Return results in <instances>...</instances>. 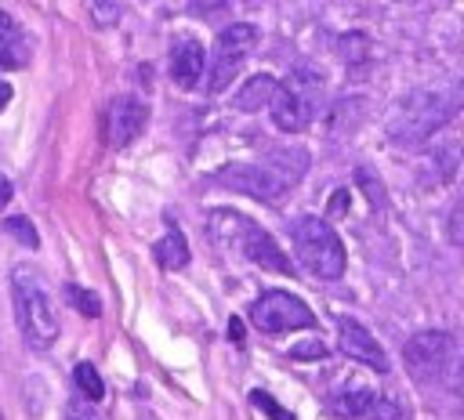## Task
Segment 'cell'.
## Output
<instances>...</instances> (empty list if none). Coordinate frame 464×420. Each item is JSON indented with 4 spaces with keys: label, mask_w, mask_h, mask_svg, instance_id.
I'll list each match as a JSON object with an SVG mask.
<instances>
[{
    "label": "cell",
    "mask_w": 464,
    "mask_h": 420,
    "mask_svg": "<svg viewBox=\"0 0 464 420\" xmlns=\"http://www.w3.org/2000/svg\"><path fill=\"white\" fill-rule=\"evenodd\" d=\"M11 301H14V319L25 344L36 351H47L58 340V308L44 275L29 264H18L11 272Z\"/></svg>",
    "instance_id": "obj_1"
},
{
    "label": "cell",
    "mask_w": 464,
    "mask_h": 420,
    "mask_svg": "<svg viewBox=\"0 0 464 420\" xmlns=\"http://www.w3.org/2000/svg\"><path fill=\"white\" fill-rule=\"evenodd\" d=\"M319 101H323V76L312 65H297V69H290V76L283 83H276V94L268 105H272L276 127L297 134L319 112Z\"/></svg>",
    "instance_id": "obj_2"
},
{
    "label": "cell",
    "mask_w": 464,
    "mask_h": 420,
    "mask_svg": "<svg viewBox=\"0 0 464 420\" xmlns=\"http://www.w3.org/2000/svg\"><path fill=\"white\" fill-rule=\"evenodd\" d=\"M294 250H297V261L319 275V279H341L344 272V246L337 239V232L323 221V217H297L294 221Z\"/></svg>",
    "instance_id": "obj_3"
},
{
    "label": "cell",
    "mask_w": 464,
    "mask_h": 420,
    "mask_svg": "<svg viewBox=\"0 0 464 420\" xmlns=\"http://www.w3.org/2000/svg\"><path fill=\"white\" fill-rule=\"evenodd\" d=\"M257 47V29L250 22H232L218 33L214 40V54H210V80H207V91L210 94H221L236 76L239 69L246 65L250 51Z\"/></svg>",
    "instance_id": "obj_4"
},
{
    "label": "cell",
    "mask_w": 464,
    "mask_h": 420,
    "mask_svg": "<svg viewBox=\"0 0 464 420\" xmlns=\"http://www.w3.org/2000/svg\"><path fill=\"white\" fill-rule=\"evenodd\" d=\"M250 319H254V326H257L261 333L304 329V326L315 322L312 308H308L301 297L286 293V290H268V293H261V297L250 304Z\"/></svg>",
    "instance_id": "obj_5"
},
{
    "label": "cell",
    "mask_w": 464,
    "mask_h": 420,
    "mask_svg": "<svg viewBox=\"0 0 464 420\" xmlns=\"http://www.w3.org/2000/svg\"><path fill=\"white\" fill-rule=\"evenodd\" d=\"M406 355V366L417 380H431V377H442L450 355H453V337L442 333V329H424V333H413L402 348Z\"/></svg>",
    "instance_id": "obj_6"
},
{
    "label": "cell",
    "mask_w": 464,
    "mask_h": 420,
    "mask_svg": "<svg viewBox=\"0 0 464 420\" xmlns=\"http://www.w3.org/2000/svg\"><path fill=\"white\" fill-rule=\"evenodd\" d=\"M446 119V112H442V105H439V98H431V94H413L410 101H406V116H392V123H388V134L395 138V141H424L439 123Z\"/></svg>",
    "instance_id": "obj_7"
},
{
    "label": "cell",
    "mask_w": 464,
    "mask_h": 420,
    "mask_svg": "<svg viewBox=\"0 0 464 420\" xmlns=\"http://www.w3.org/2000/svg\"><path fill=\"white\" fill-rule=\"evenodd\" d=\"M145 119H149L145 101H138L134 94H116L105 109V145L109 148L130 145L145 130Z\"/></svg>",
    "instance_id": "obj_8"
},
{
    "label": "cell",
    "mask_w": 464,
    "mask_h": 420,
    "mask_svg": "<svg viewBox=\"0 0 464 420\" xmlns=\"http://www.w3.org/2000/svg\"><path fill=\"white\" fill-rule=\"evenodd\" d=\"M214 181H218L221 188L243 192V196L261 199V203H276V199L286 192V188H283L268 170H261L257 163H228V167H221V170L214 174Z\"/></svg>",
    "instance_id": "obj_9"
},
{
    "label": "cell",
    "mask_w": 464,
    "mask_h": 420,
    "mask_svg": "<svg viewBox=\"0 0 464 420\" xmlns=\"http://www.w3.org/2000/svg\"><path fill=\"white\" fill-rule=\"evenodd\" d=\"M203 43L192 36V33H178L170 40V80L185 91H192L203 76Z\"/></svg>",
    "instance_id": "obj_10"
},
{
    "label": "cell",
    "mask_w": 464,
    "mask_h": 420,
    "mask_svg": "<svg viewBox=\"0 0 464 420\" xmlns=\"http://www.w3.org/2000/svg\"><path fill=\"white\" fill-rule=\"evenodd\" d=\"M236 250H243V253H246V261H254V264H261V268H268V272L290 275V261H286V253H283V250L276 246V239H272L265 228H257L254 221L243 228V235H239Z\"/></svg>",
    "instance_id": "obj_11"
},
{
    "label": "cell",
    "mask_w": 464,
    "mask_h": 420,
    "mask_svg": "<svg viewBox=\"0 0 464 420\" xmlns=\"http://www.w3.org/2000/svg\"><path fill=\"white\" fill-rule=\"evenodd\" d=\"M337 344H341V351L348 355V358H355V362H362V366H370V369H388V358H384V351H381V344L370 337V329L366 326H359L355 319H348V322H341V329H337Z\"/></svg>",
    "instance_id": "obj_12"
},
{
    "label": "cell",
    "mask_w": 464,
    "mask_h": 420,
    "mask_svg": "<svg viewBox=\"0 0 464 420\" xmlns=\"http://www.w3.org/2000/svg\"><path fill=\"white\" fill-rule=\"evenodd\" d=\"M304 167H308V156H304V152H297V148H294V152H290V148H272L261 170H268L283 188H290V185L304 174Z\"/></svg>",
    "instance_id": "obj_13"
},
{
    "label": "cell",
    "mask_w": 464,
    "mask_h": 420,
    "mask_svg": "<svg viewBox=\"0 0 464 420\" xmlns=\"http://www.w3.org/2000/svg\"><path fill=\"white\" fill-rule=\"evenodd\" d=\"M272 94H276V76L257 72V76H250V80L236 91L232 105H236V109H243V112H257L261 105H268V101H272Z\"/></svg>",
    "instance_id": "obj_14"
},
{
    "label": "cell",
    "mask_w": 464,
    "mask_h": 420,
    "mask_svg": "<svg viewBox=\"0 0 464 420\" xmlns=\"http://www.w3.org/2000/svg\"><path fill=\"white\" fill-rule=\"evenodd\" d=\"M25 40H22V33H18V25L11 22V14L7 11H0V65L4 69H18V65H25Z\"/></svg>",
    "instance_id": "obj_15"
},
{
    "label": "cell",
    "mask_w": 464,
    "mask_h": 420,
    "mask_svg": "<svg viewBox=\"0 0 464 420\" xmlns=\"http://www.w3.org/2000/svg\"><path fill=\"white\" fill-rule=\"evenodd\" d=\"M156 261L167 268V272H178V268H185L188 264V243H185V235H181V228L178 224H170L167 228V235L156 243Z\"/></svg>",
    "instance_id": "obj_16"
},
{
    "label": "cell",
    "mask_w": 464,
    "mask_h": 420,
    "mask_svg": "<svg viewBox=\"0 0 464 420\" xmlns=\"http://www.w3.org/2000/svg\"><path fill=\"white\" fill-rule=\"evenodd\" d=\"M65 297H69V304H72L80 315H87V319H98V315H102L98 293H91V290H83V286H76V282H65Z\"/></svg>",
    "instance_id": "obj_17"
},
{
    "label": "cell",
    "mask_w": 464,
    "mask_h": 420,
    "mask_svg": "<svg viewBox=\"0 0 464 420\" xmlns=\"http://www.w3.org/2000/svg\"><path fill=\"white\" fill-rule=\"evenodd\" d=\"M72 377H76V387L83 391L87 402H98V398L105 395V384H102V377H98V369H94L91 362H80V366L72 369Z\"/></svg>",
    "instance_id": "obj_18"
},
{
    "label": "cell",
    "mask_w": 464,
    "mask_h": 420,
    "mask_svg": "<svg viewBox=\"0 0 464 420\" xmlns=\"http://www.w3.org/2000/svg\"><path fill=\"white\" fill-rule=\"evenodd\" d=\"M4 232H11V235H14L22 246H29V250L40 246V235H36V228H33L29 217H7V221H4Z\"/></svg>",
    "instance_id": "obj_19"
},
{
    "label": "cell",
    "mask_w": 464,
    "mask_h": 420,
    "mask_svg": "<svg viewBox=\"0 0 464 420\" xmlns=\"http://www.w3.org/2000/svg\"><path fill=\"white\" fill-rule=\"evenodd\" d=\"M370 391H344V395H337V413H348V416H362L366 413V406H370Z\"/></svg>",
    "instance_id": "obj_20"
},
{
    "label": "cell",
    "mask_w": 464,
    "mask_h": 420,
    "mask_svg": "<svg viewBox=\"0 0 464 420\" xmlns=\"http://www.w3.org/2000/svg\"><path fill=\"white\" fill-rule=\"evenodd\" d=\"M250 402H254L268 420H294V413H290V409H283L268 391H250Z\"/></svg>",
    "instance_id": "obj_21"
},
{
    "label": "cell",
    "mask_w": 464,
    "mask_h": 420,
    "mask_svg": "<svg viewBox=\"0 0 464 420\" xmlns=\"http://www.w3.org/2000/svg\"><path fill=\"white\" fill-rule=\"evenodd\" d=\"M362 416H366V420H399V406H395L392 398H377V395H373Z\"/></svg>",
    "instance_id": "obj_22"
},
{
    "label": "cell",
    "mask_w": 464,
    "mask_h": 420,
    "mask_svg": "<svg viewBox=\"0 0 464 420\" xmlns=\"http://www.w3.org/2000/svg\"><path fill=\"white\" fill-rule=\"evenodd\" d=\"M87 11H91V18H94L98 29H105V25H112L120 18V4H91Z\"/></svg>",
    "instance_id": "obj_23"
},
{
    "label": "cell",
    "mask_w": 464,
    "mask_h": 420,
    "mask_svg": "<svg viewBox=\"0 0 464 420\" xmlns=\"http://www.w3.org/2000/svg\"><path fill=\"white\" fill-rule=\"evenodd\" d=\"M290 355H294V358H323V355H326V344H323V340H304V344L290 348Z\"/></svg>",
    "instance_id": "obj_24"
},
{
    "label": "cell",
    "mask_w": 464,
    "mask_h": 420,
    "mask_svg": "<svg viewBox=\"0 0 464 420\" xmlns=\"http://www.w3.org/2000/svg\"><path fill=\"white\" fill-rule=\"evenodd\" d=\"M355 174H359V185L366 188V196H370V203H373V210H377V206L384 203V196H381V185L373 188V177H370V170H355Z\"/></svg>",
    "instance_id": "obj_25"
},
{
    "label": "cell",
    "mask_w": 464,
    "mask_h": 420,
    "mask_svg": "<svg viewBox=\"0 0 464 420\" xmlns=\"http://www.w3.org/2000/svg\"><path fill=\"white\" fill-rule=\"evenodd\" d=\"M65 420H98V416L91 413V406H83V402H69V413H65Z\"/></svg>",
    "instance_id": "obj_26"
},
{
    "label": "cell",
    "mask_w": 464,
    "mask_h": 420,
    "mask_svg": "<svg viewBox=\"0 0 464 420\" xmlns=\"http://www.w3.org/2000/svg\"><path fill=\"white\" fill-rule=\"evenodd\" d=\"M344 199H348V192L341 188V192H334V199H330V217H337L341 210H344Z\"/></svg>",
    "instance_id": "obj_27"
},
{
    "label": "cell",
    "mask_w": 464,
    "mask_h": 420,
    "mask_svg": "<svg viewBox=\"0 0 464 420\" xmlns=\"http://www.w3.org/2000/svg\"><path fill=\"white\" fill-rule=\"evenodd\" d=\"M228 337H232L236 344H243V322H239V319H232V322H228Z\"/></svg>",
    "instance_id": "obj_28"
},
{
    "label": "cell",
    "mask_w": 464,
    "mask_h": 420,
    "mask_svg": "<svg viewBox=\"0 0 464 420\" xmlns=\"http://www.w3.org/2000/svg\"><path fill=\"white\" fill-rule=\"evenodd\" d=\"M7 199H11V181H7L4 174H0V206H4Z\"/></svg>",
    "instance_id": "obj_29"
},
{
    "label": "cell",
    "mask_w": 464,
    "mask_h": 420,
    "mask_svg": "<svg viewBox=\"0 0 464 420\" xmlns=\"http://www.w3.org/2000/svg\"><path fill=\"white\" fill-rule=\"evenodd\" d=\"M7 101H11V83H7V80H0V109H4Z\"/></svg>",
    "instance_id": "obj_30"
}]
</instances>
